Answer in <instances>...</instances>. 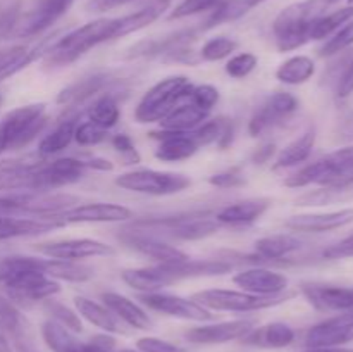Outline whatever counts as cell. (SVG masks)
Wrapping results in <instances>:
<instances>
[{
	"instance_id": "obj_1",
	"label": "cell",
	"mask_w": 353,
	"mask_h": 352,
	"mask_svg": "<svg viewBox=\"0 0 353 352\" xmlns=\"http://www.w3.org/2000/svg\"><path fill=\"white\" fill-rule=\"evenodd\" d=\"M340 0H302L288 6L272 23L276 45L281 52L295 50L310 40V28L333 3Z\"/></svg>"
},
{
	"instance_id": "obj_2",
	"label": "cell",
	"mask_w": 353,
	"mask_h": 352,
	"mask_svg": "<svg viewBox=\"0 0 353 352\" xmlns=\"http://www.w3.org/2000/svg\"><path fill=\"white\" fill-rule=\"evenodd\" d=\"M312 183L327 190H345L353 186V145L324 155L285 179V185L292 188Z\"/></svg>"
},
{
	"instance_id": "obj_3",
	"label": "cell",
	"mask_w": 353,
	"mask_h": 352,
	"mask_svg": "<svg viewBox=\"0 0 353 352\" xmlns=\"http://www.w3.org/2000/svg\"><path fill=\"white\" fill-rule=\"evenodd\" d=\"M114 26H116V17L114 19H95L92 23L83 24L81 28L69 31L64 37L59 38L50 50L45 55V64L48 68H62L76 59L81 57L83 54L103 41L112 40Z\"/></svg>"
},
{
	"instance_id": "obj_4",
	"label": "cell",
	"mask_w": 353,
	"mask_h": 352,
	"mask_svg": "<svg viewBox=\"0 0 353 352\" xmlns=\"http://www.w3.org/2000/svg\"><path fill=\"white\" fill-rule=\"evenodd\" d=\"M45 104H28L7 113L0 119V155L28 147L47 126Z\"/></svg>"
},
{
	"instance_id": "obj_5",
	"label": "cell",
	"mask_w": 353,
	"mask_h": 352,
	"mask_svg": "<svg viewBox=\"0 0 353 352\" xmlns=\"http://www.w3.org/2000/svg\"><path fill=\"white\" fill-rule=\"evenodd\" d=\"M193 85L186 76H169L155 83L138 102L134 119L138 123H155L171 113L178 104L185 102L192 95Z\"/></svg>"
},
{
	"instance_id": "obj_6",
	"label": "cell",
	"mask_w": 353,
	"mask_h": 352,
	"mask_svg": "<svg viewBox=\"0 0 353 352\" xmlns=\"http://www.w3.org/2000/svg\"><path fill=\"white\" fill-rule=\"evenodd\" d=\"M221 224L216 217H210L207 214H186V216H172V217H157V219H141L130 226V230L143 231L159 237L176 238V240H199L209 235H214L219 230Z\"/></svg>"
},
{
	"instance_id": "obj_7",
	"label": "cell",
	"mask_w": 353,
	"mask_h": 352,
	"mask_svg": "<svg viewBox=\"0 0 353 352\" xmlns=\"http://www.w3.org/2000/svg\"><path fill=\"white\" fill-rule=\"evenodd\" d=\"M295 293H278V295H254L248 292L226 289H210L193 293L192 299L212 311H228V313H250V311L268 309L285 302Z\"/></svg>"
},
{
	"instance_id": "obj_8",
	"label": "cell",
	"mask_w": 353,
	"mask_h": 352,
	"mask_svg": "<svg viewBox=\"0 0 353 352\" xmlns=\"http://www.w3.org/2000/svg\"><path fill=\"white\" fill-rule=\"evenodd\" d=\"M116 185L124 190L145 195H172L192 185V179L181 173L157 169H133L116 178Z\"/></svg>"
},
{
	"instance_id": "obj_9",
	"label": "cell",
	"mask_w": 353,
	"mask_h": 352,
	"mask_svg": "<svg viewBox=\"0 0 353 352\" xmlns=\"http://www.w3.org/2000/svg\"><path fill=\"white\" fill-rule=\"evenodd\" d=\"M72 2L74 0H37L26 12H21L12 37H33L48 30L71 9Z\"/></svg>"
},
{
	"instance_id": "obj_10",
	"label": "cell",
	"mask_w": 353,
	"mask_h": 352,
	"mask_svg": "<svg viewBox=\"0 0 353 352\" xmlns=\"http://www.w3.org/2000/svg\"><path fill=\"white\" fill-rule=\"evenodd\" d=\"M143 306L148 309L157 311V313L165 314V316L178 317V320L188 321H210L214 320V314L193 299H185L179 295H171L164 292H152V293H140L138 297Z\"/></svg>"
},
{
	"instance_id": "obj_11",
	"label": "cell",
	"mask_w": 353,
	"mask_h": 352,
	"mask_svg": "<svg viewBox=\"0 0 353 352\" xmlns=\"http://www.w3.org/2000/svg\"><path fill=\"white\" fill-rule=\"evenodd\" d=\"M37 251L50 259L72 262L86 257L112 255L116 252L110 245L99 240H92V238H68V240L47 242V244H38Z\"/></svg>"
},
{
	"instance_id": "obj_12",
	"label": "cell",
	"mask_w": 353,
	"mask_h": 352,
	"mask_svg": "<svg viewBox=\"0 0 353 352\" xmlns=\"http://www.w3.org/2000/svg\"><path fill=\"white\" fill-rule=\"evenodd\" d=\"M353 340V316L338 314L319 324H314L305 333L303 344L307 349L341 347Z\"/></svg>"
},
{
	"instance_id": "obj_13",
	"label": "cell",
	"mask_w": 353,
	"mask_h": 352,
	"mask_svg": "<svg viewBox=\"0 0 353 352\" xmlns=\"http://www.w3.org/2000/svg\"><path fill=\"white\" fill-rule=\"evenodd\" d=\"M133 217V211L121 204L95 202L69 207L57 214L62 223H121Z\"/></svg>"
},
{
	"instance_id": "obj_14",
	"label": "cell",
	"mask_w": 353,
	"mask_h": 352,
	"mask_svg": "<svg viewBox=\"0 0 353 352\" xmlns=\"http://www.w3.org/2000/svg\"><path fill=\"white\" fill-rule=\"evenodd\" d=\"M299 107V99L293 93L288 92H276L274 95H269L261 106V109L254 114L248 124V131L252 137H259L264 131L271 130L281 119L293 114Z\"/></svg>"
},
{
	"instance_id": "obj_15",
	"label": "cell",
	"mask_w": 353,
	"mask_h": 352,
	"mask_svg": "<svg viewBox=\"0 0 353 352\" xmlns=\"http://www.w3.org/2000/svg\"><path fill=\"white\" fill-rule=\"evenodd\" d=\"M302 292L316 309L327 311V313L350 314V316H353L352 286L324 285V283H303Z\"/></svg>"
},
{
	"instance_id": "obj_16",
	"label": "cell",
	"mask_w": 353,
	"mask_h": 352,
	"mask_svg": "<svg viewBox=\"0 0 353 352\" xmlns=\"http://www.w3.org/2000/svg\"><path fill=\"white\" fill-rule=\"evenodd\" d=\"M252 328H255V320L224 321V323L190 328L188 331H185V338L192 344L199 345L226 344L231 340H241Z\"/></svg>"
},
{
	"instance_id": "obj_17",
	"label": "cell",
	"mask_w": 353,
	"mask_h": 352,
	"mask_svg": "<svg viewBox=\"0 0 353 352\" xmlns=\"http://www.w3.org/2000/svg\"><path fill=\"white\" fill-rule=\"evenodd\" d=\"M119 238L126 244V247L133 248L138 254L154 259V261L157 262H174L188 259V254L179 251L178 247H172V245L165 244V242H162L161 238L155 237V235L126 228L124 233L119 235Z\"/></svg>"
},
{
	"instance_id": "obj_18",
	"label": "cell",
	"mask_w": 353,
	"mask_h": 352,
	"mask_svg": "<svg viewBox=\"0 0 353 352\" xmlns=\"http://www.w3.org/2000/svg\"><path fill=\"white\" fill-rule=\"evenodd\" d=\"M148 137L159 140L155 157L164 162H179L186 161L199 150V141L195 140L192 131H150Z\"/></svg>"
},
{
	"instance_id": "obj_19",
	"label": "cell",
	"mask_w": 353,
	"mask_h": 352,
	"mask_svg": "<svg viewBox=\"0 0 353 352\" xmlns=\"http://www.w3.org/2000/svg\"><path fill=\"white\" fill-rule=\"evenodd\" d=\"M233 282L241 286L243 292L254 293V295H278L288 289V278L268 268L243 269L234 275Z\"/></svg>"
},
{
	"instance_id": "obj_20",
	"label": "cell",
	"mask_w": 353,
	"mask_h": 352,
	"mask_svg": "<svg viewBox=\"0 0 353 352\" xmlns=\"http://www.w3.org/2000/svg\"><path fill=\"white\" fill-rule=\"evenodd\" d=\"M350 223H353V209H341L333 213L296 214L285 221V226L303 233H323V231L338 230Z\"/></svg>"
},
{
	"instance_id": "obj_21",
	"label": "cell",
	"mask_w": 353,
	"mask_h": 352,
	"mask_svg": "<svg viewBox=\"0 0 353 352\" xmlns=\"http://www.w3.org/2000/svg\"><path fill=\"white\" fill-rule=\"evenodd\" d=\"M296 333L290 324L274 321V323L264 324V326L252 328L241 342L245 345L259 349H285L295 342Z\"/></svg>"
},
{
	"instance_id": "obj_22",
	"label": "cell",
	"mask_w": 353,
	"mask_h": 352,
	"mask_svg": "<svg viewBox=\"0 0 353 352\" xmlns=\"http://www.w3.org/2000/svg\"><path fill=\"white\" fill-rule=\"evenodd\" d=\"M121 278L131 286L133 290H138L141 293H152V292H161L165 286L176 283L172 276L169 275L168 269L157 262L155 266H147V268H138V269H124L121 273Z\"/></svg>"
},
{
	"instance_id": "obj_23",
	"label": "cell",
	"mask_w": 353,
	"mask_h": 352,
	"mask_svg": "<svg viewBox=\"0 0 353 352\" xmlns=\"http://www.w3.org/2000/svg\"><path fill=\"white\" fill-rule=\"evenodd\" d=\"M110 83H112V78L107 72H97V75L88 76V78L78 79V81L65 86L59 93L57 104L65 106V109H76L78 106L85 104L86 100L93 99L97 93L102 92Z\"/></svg>"
},
{
	"instance_id": "obj_24",
	"label": "cell",
	"mask_w": 353,
	"mask_h": 352,
	"mask_svg": "<svg viewBox=\"0 0 353 352\" xmlns=\"http://www.w3.org/2000/svg\"><path fill=\"white\" fill-rule=\"evenodd\" d=\"M171 6V0H152L150 3H147L145 7H141L137 12H131L128 16L116 17V26H114V35L112 40L121 37H126V35L134 33V31H140L143 28H147L148 24H152L154 21H157L165 10Z\"/></svg>"
},
{
	"instance_id": "obj_25",
	"label": "cell",
	"mask_w": 353,
	"mask_h": 352,
	"mask_svg": "<svg viewBox=\"0 0 353 352\" xmlns=\"http://www.w3.org/2000/svg\"><path fill=\"white\" fill-rule=\"evenodd\" d=\"M102 300L103 306L109 307L123 323L130 324L131 328H137V330H152L154 328V321L150 320V316L128 297L117 292H103Z\"/></svg>"
},
{
	"instance_id": "obj_26",
	"label": "cell",
	"mask_w": 353,
	"mask_h": 352,
	"mask_svg": "<svg viewBox=\"0 0 353 352\" xmlns=\"http://www.w3.org/2000/svg\"><path fill=\"white\" fill-rule=\"evenodd\" d=\"M59 219H40V217H17L0 216V240L19 237H34V235L47 233L54 228L62 226Z\"/></svg>"
},
{
	"instance_id": "obj_27",
	"label": "cell",
	"mask_w": 353,
	"mask_h": 352,
	"mask_svg": "<svg viewBox=\"0 0 353 352\" xmlns=\"http://www.w3.org/2000/svg\"><path fill=\"white\" fill-rule=\"evenodd\" d=\"M269 206L271 204H269L268 199L240 200V202H234L223 207L214 217H216L219 224L243 226V224H250L254 221H257L269 209Z\"/></svg>"
},
{
	"instance_id": "obj_28",
	"label": "cell",
	"mask_w": 353,
	"mask_h": 352,
	"mask_svg": "<svg viewBox=\"0 0 353 352\" xmlns=\"http://www.w3.org/2000/svg\"><path fill=\"white\" fill-rule=\"evenodd\" d=\"M74 306L79 316L85 317L88 323L93 326L100 328L105 333H126V330L121 324V320L109 309V307L102 306V304L95 302V300L88 299V297L78 295L74 297Z\"/></svg>"
},
{
	"instance_id": "obj_29",
	"label": "cell",
	"mask_w": 353,
	"mask_h": 352,
	"mask_svg": "<svg viewBox=\"0 0 353 352\" xmlns=\"http://www.w3.org/2000/svg\"><path fill=\"white\" fill-rule=\"evenodd\" d=\"M209 113L200 107L193 106L192 102H181L165 114L159 123H161L162 130H171V131H193L199 128L203 121H207Z\"/></svg>"
},
{
	"instance_id": "obj_30",
	"label": "cell",
	"mask_w": 353,
	"mask_h": 352,
	"mask_svg": "<svg viewBox=\"0 0 353 352\" xmlns=\"http://www.w3.org/2000/svg\"><path fill=\"white\" fill-rule=\"evenodd\" d=\"M302 247V240L288 233L268 235L255 242V254L257 257L268 259V261H279L292 252Z\"/></svg>"
},
{
	"instance_id": "obj_31",
	"label": "cell",
	"mask_w": 353,
	"mask_h": 352,
	"mask_svg": "<svg viewBox=\"0 0 353 352\" xmlns=\"http://www.w3.org/2000/svg\"><path fill=\"white\" fill-rule=\"evenodd\" d=\"M41 337L52 352H83V342H79L69 328L54 320L43 321Z\"/></svg>"
},
{
	"instance_id": "obj_32",
	"label": "cell",
	"mask_w": 353,
	"mask_h": 352,
	"mask_svg": "<svg viewBox=\"0 0 353 352\" xmlns=\"http://www.w3.org/2000/svg\"><path fill=\"white\" fill-rule=\"evenodd\" d=\"M265 0H223L217 9L212 10L209 19L203 24V30H210V28L221 26V24L233 23V21L241 19L247 16L252 9L264 3Z\"/></svg>"
},
{
	"instance_id": "obj_33",
	"label": "cell",
	"mask_w": 353,
	"mask_h": 352,
	"mask_svg": "<svg viewBox=\"0 0 353 352\" xmlns=\"http://www.w3.org/2000/svg\"><path fill=\"white\" fill-rule=\"evenodd\" d=\"M0 330L3 333H9L14 338V342L21 349V352L31 351L26 345V323H24V317L3 297H0Z\"/></svg>"
},
{
	"instance_id": "obj_34",
	"label": "cell",
	"mask_w": 353,
	"mask_h": 352,
	"mask_svg": "<svg viewBox=\"0 0 353 352\" xmlns=\"http://www.w3.org/2000/svg\"><path fill=\"white\" fill-rule=\"evenodd\" d=\"M316 72V64L307 55H295L283 62L276 71V78L286 85H302Z\"/></svg>"
},
{
	"instance_id": "obj_35",
	"label": "cell",
	"mask_w": 353,
	"mask_h": 352,
	"mask_svg": "<svg viewBox=\"0 0 353 352\" xmlns=\"http://www.w3.org/2000/svg\"><path fill=\"white\" fill-rule=\"evenodd\" d=\"M76 126H78L76 117H64L50 133L45 135L43 140L38 145V154L52 155L57 154V152H62L65 147H69V144L74 140Z\"/></svg>"
},
{
	"instance_id": "obj_36",
	"label": "cell",
	"mask_w": 353,
	"mask_h": 352,
	"mask_svg": "<svg viewBox=\"0 0 353 352\" xmlns=\"http://www.w3.org/2000/svg\"><path fill=\"white\" fill-rule=\"evenodd\" d=\"M314 144H316V131H305V133L300 135L299 138H295L292 144L286 145V147L279 152L274 168H290V166H296L300 164V162L307 161L309 155L312 154Z\"/></svg>"
},
{
	"instance_id": "obj_37",
	"label": "cell",
	"mask_w": 353,
	"mask_h": 352,
	"mask_svg": "<svg viewBox=\"0 0 353 352\" xmlns=\"http://www.w3.org/2000/svg\"><path fill=\"white\" fill-rule=\"evenodd\" d=\"M119 117L121 110L116 99L112 95H107V93L102 97H97L92 106L88 107V121L103 128V130H110V128L116 126Z\"/></svg>"
},
{
	"instance_id": "obj_38",
	"label": "cell",
	"mask_w": 353,
	"mask_h": 352,
	"mask_svg": "<svg viewBox=\"0 0 353 352\" xmlns=\"http://www.w3.org/2000/svg\"><path fill=\"white\" fill-rule=\"evenodd\" d=\"M353 19V6L341 7V9L334 10L331 14H323L321 17H317L312 23L310 28V40H324L330 35H333L334 31L340 30L341 26Z\"/></svg>"
},
{
	"instance_id": "obj_39",
	"label": "cell",
	"mask_w": 353,
	"mask_h": 352,
	"mask_svg": "<svg viewBox=\"0 0 353 352\" xmlns=\"http://www.w3.org/2000/svg\"><path fill=\"white\" fill-rule=\"evenodd\" d=\"M43 307L48 314L52 316V320L61 323L62 326L69 328L71 331L78 333V331L83 330V324L81 320H79V314H76L71 307L64 306L62 302L54 299H47L43 300Z\"/></svg>"
},
{
	"instance_id": "obj_40",
	"label": "cell",
	"mask_w": 353,
	"mask_h": 352,
	"mask_svg": "<svg viewBox=\"0 0 353 352\" xmlns=\"http://www.w3.org/2000/svg\"><path fill=\"white\" fill-rule=\"evenodd\" d=\"M238 48V41L228 37H214L203 43L202 50H200V59L207 62L221 61V59L228 57L233 54Z\"/></svg>"
},
{
	"instance_id": "obj_41",
	"label": "cell",
	"mask_w": 353,
	"mask_h": 352,
	"mask_svg": "<svg viewBox=\"0 0 353 352\" xmlns=\"http://www.w3.org/2000/svg\"><path fill=\"white\" fill-rule=\"evenodd\" d=\"M23 0H0V40L12 37L21 17Z\"/></svg>"
},
{
	"instance_id": "obj_42",
	"label": "cell",
	"mask_w": 353,
	"mask_h": 352,
	"mask_svg": "<svg viewBox=\"0 0 353 352\" xmlns=\"http://www.w3.org/2000/svg\"><path fill=\"white\" fill-rule=\"evenodd\" d=\"M223 0H181L178 6L172 9L169 14V19H183V17L195 16V14L207 12V10H214L221 6Z\"/></svg>"
},
{
	"instance_id": "obj_43",
	"label": "cell",
	"mask_w": 353,
	"mask_h": 352,
	"mask_svg": "<svg viewBox=\"0 0 353 352\" xmlns=\"http://www.w3.org/2000/svg\"><path fill=\"white\" fill-rule=\"evenodd\" d=\"M350 45H353V19L348 21L336 35H333V37L321 47L319 55L321 57H330V55H334L338 54V52L345 50V48H348Z\"/></svg>"
},
{
	"instance_id": "obj_44",
	"label": "cell",
	"mask_w": 353,
	"mask_h": 352,
	"mask_svg": "<svg viewBox=\"0 0 353 352\" xmlns=\"http://www.w3.org/2000/svg\"><path fill=\"white\" fill-rule=\"evenodd\" d=\"M257 62V55L252 54V52H243V54L234 55V57H231L230 61L226 62V72L234 79L247 78V76L255 69Z\"/></svg>"
},
{
	"instance_id": "obj_45",
	"label": "cell",
	"mask_w": 353,
	"mask_h": 352,
	"mask_svg": "<svg viewBox=\"0 0 353 352\" xmlns=\"http://www.w3.org/2000/svg\"><path fill=\"white\" fill-rule=\"evenodd\" d=\"M190 102H192L193 106L210 113L212 107L219 102V90L212 85L193 86L192 95H190Z\"/></svg>"
},
{
	"instance_id": "obj_46",
	"label": "cell",
	"mask_w": 353,
	"mask_h": 352,
	"mask_svg": "<svg viewBox=\"0 0 353 352\" xmlns=\"http://www.w3.org/2000/svg\"><path fill=\"white\" fill-rule=\"evenodd\" d=\"M74 140L79 145H99L103 140H107V130L97 126L92 121H85V123L76 126Z\"/></svg>"
},
{
	"instance_id": "obj_47",
	"label": "cell",
	"mask_w": 353,
	"mask_h": 352,
	"mask_svg": "<svg viewBox=\"0 0 353 352\" xmlns=\"http://www.w3.org/2000/svg\"><path fill=\"white\" fill-rule=\"evenodd\" d=\"M110 141H112V147L124 157V161H126L124 164H137L140 161V154L137 152V147H134L130 135L117 133L114 135Z\"/></svg>"
},
{
	"instance_id": "obj_48",
	"label": "cell",
	"mask_w": 353,
	"mask_h": 352,
	"mask_svg": "<svg viewBox=\"0 0 353 352\" xmlns=\"http://www.w3.org/2000/svg\"><path fill=\"white\" fill-rule=\"evenodd\" d=\"M137 349L140 352H186V349L162 340L157 337H143L137 342Z\"/></svg>"
},
{
	"instance_id": "obj_49",
	"label": "cell",
	"mask_w": 353,
	"mask_h": 352,
	"mask_svg": "<svg viewBox=\"0 0 353 352\" xmlns=\"http://www.w3.org/2000/svg\"><path fill=\"white\" fill-rule=\"evenodd\" d=\"M210 185L217 186V188H236V186H243L247 183L245 176L234 169H228L224 173H217V175H212L209 178Z\"/></svg>"
},
{
	"instance_id": "obj_50",
	"label": "cell",
	"mask_w": 353,
	"mask_h": 352,
	"mask_svg": "<svg viewBox=\"0 0 353 352\" xmlns=\"http://www.w3.org/2000/svg\"><path fill=\"white\" fill-rule=\"evenodd\" d=\"M116 340L110 335L102 333L90 338V342L83 344V352H114Z\"/></svg>"
},
{
	"instance_id": "obj_51",
	"label": "cell",
	"mask_w": 353,
	"mask_h": 352,
	"mask_svg": "<svg viewBox=\"0 0 353 352\" xmlns=\"http://www.w3.org/2000/svg\"><path fill=\"white\" fill-rule=\"evenodd\" d=\"M326 259H343V257H353V235L343 238L338 244L331 245L326 251L323 252Z\"/></svg>"
},
{
	"instance_id": "obj_52",
	"label": "cell",
	"mask_w": 353,
	"mask_h": 352,
	"mask_svg": "<svg viewBox=\"0 0 353 352\" xmlns=\"http://www.w3.org/2000/svg\"><path fill=\"white\" fill-rule=\"evenodd\" d=\"M28 47L24 45H16V47H9V48H0V75H2L6 69H9L21 55L26 52Z\"/></svg>"
},
{
	"instance_id": "obj_53",
	"label": "cell",
	"mask_w": 353,
	"mask_h": 352,
	"mask_svg": "<svg viewBox=\"0 0 353 352\" xmlns=\"http://www.w3.org/2000/svg\"><path fill=\"white\" fill-rule=\"evenodd\" d=\"M131 2H134V0H90L88 10H92V12H107V10L117 9V7H123Z\"/></svg>"
},
{
	"instance_id": "obj_54",
	"label": "cell",
	"mask_w": 353,
	"mask_h": 352,
	"mask_svg": "<svg viewBox=\"0 0 353 352\" xmlns=\"http://www.w3.org/2000/svg\"><path fill=\"white\" fill-rule=\"evenodd\" d=\"M353 93V61L348 64L347 71L343 72L340 79V85H338V97L340 99H347Z\"/></svg>"
},
{
	"instance_id": "obj_55",
	"label": "cell",
	"mask_w": 353,
	"mask_h": 352,
	"mask_svg": "<svg viewBox=\"0 0 353 352\" xmlns=\"http://www.w3.org/2000/svg\"><path fill=\"white\" fill-rule=\"evenodd\" d=\"M274 144H268V145H262L261 148H257V150L254 152V155H252V161L257 162V164H264V162H268L269 159L274 155Z\"/></svg>"
},
{
	"instance_id": "obj_56",
	"label": "cell",
	"mask_w": 353,
	"mask_h": 352,
	"mask_svg": "<svg viewBox=\"0 0 353 352\" xmlns=\"http://www.w3.org/2000/svg\"><path fill=\"white\" fill-rule=\"evenodd\" d=\"M303 352H353V351L340 349V347H316V349H305Z\"/></svg>"
},
{
	"instance_id": "obj_57",
	"label": "cell",
	"mask_w": 353,
	"mask_h": 352,
	"mask_svg": "<svg viewBox=\"0 0 353 352\" xmlns=\"http://www.w3.org/2000/svg\"><path fill=\"white\" fill-rule=\"evenodd\" d=\"M0 352H10V345L2 330H0Z\"/></svg>"
},
{
	"instance_id": "obj_58",
	"label": "cell",
	"mask_w": 353,
	"mask_h": 352,
	"mask_svg": "<svg viewBox=\"0 0 353 352\" xmlns=\"http://www.w3.org/2000/svg\"><path fill=\"white\" fill-rule=\"evenodd\" d=\"M119 352H140V351H134V349H123V351Z\"/></svg>"
},
{
	"instance_id": "obj_59",
	"label": "cell",
	"mask_w": 353,
	"mask_h": 352,
	"mask_svg": "<svg viewBox=\"0 0 353 352\" xmlns=\"http://www.w3.org/2000/svg\"><path fill=\"white\" fill-rule=\"evenodd\" d=\"M348 3H350V6H353V0H348Z\"/></svg>"
},
{
	"instance_id": "obj_60",
	"label": "cell",
	"mask_w": 353,
	"mask_h": 352,
	"mask_svg": "<svg viewBox=\"0 0 353 352\" xmlns=\"http://www.w3.org/2000/svg\"><path fill=\"white\" fill-rule=\"evenodd\" d=\"M30 352H33V351H30Z\"/></svg>"
}]
</instances>
